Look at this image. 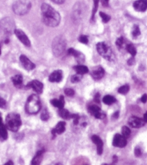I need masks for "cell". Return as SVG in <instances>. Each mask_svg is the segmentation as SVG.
Here are the masks:
<instances>
[{"instance_id": "obj_1", "label": "cell", "mask_w": 147, "mask_h": 165, "mask_svg": "<svg viewBox=\"0 0 147 165\" xmlns=\"http://www.w3.org/2000/svg\"><path fill=\"white\" fill-rule=\"evenodd\" d=\"M42 20L43 23L51 28L57 27L61 21V16L56 10L48 4L43 3L41 5Z\"/></svg>"}, {"instance_id": "obj_2", "label": "cell", "mask_w": 147, "mask_h": 165, "mask_svg": "<svg viewBox=\"0 0 147 165\" xmlns=\"http://www.w3.org/2000/svg\"><path fill=\"white\" fill-rule=\"evenodd\" d=\"M5 125L7 129L12 132H17L22 125L20 115L17 113H9L6 117Z\"/></svg>"}, {"instance_id": "obj_3", "label": "cell", "mask_w": 147, "mask_h": 165, "mask_svg": "<svg viewBox=\"0 0 147 165\" xmlns=\"http://www.w3.org/2000/svg\"><path fill=\"white\" fill-rule=\"evenodd\" d=\"M41 108V102L37 94H32L27 100L25 104V111L28 114H36Z\"/></svg>"}, {"instance_id": "obj_4", "label": "cell", "mask_w": 147, "mask_h": 165, "mask_svg": "<svg viewBox=\"0 0 147 165\" xmlns=\"http://www.w3.org/2000/svg\"><path fill=\"white\" fill-rule=\"evenodd\" d=\"M67 48V40L62 36H59L53 39L52 51L55 56L59 57L65 52Z\"/></svg>"}, {"instance_id": "obj_5", "label": "cell", "mask_w": 147, "mask_h": 165, "mask_svg": "<svg viewBox=\"0 0 147 165\" xmlns=\"http://www.w3.org/2000/svg\"><path fill=\"white\" fill-rule=\"evenodd\" d=\"M14 21L10 17H5L0 20V34L2 36H9L15 30Z\"/></svg>"}, {"instance_id": "obj_6", "label": "cell", "mask_w": 147, "mask_h": 165, "mask_svg": "<svg viewBox=\"0 0 147 165\" xmlns=\"http://www.w3.org/2000/svg\"><path fill=\"white\" fill-rule=\"evenodd\" d=\"M96 48L97 52L101 56L104 58L107 61H113L115 55L112 51V49L108 46H107L104 42H100L96 45Z\"/></svg>"}, {"instance_id": "obj_7", "label": "cell", "mask_w": 147, "mask_h": 165, "mask_svg": "<svg viewBox=\"0 0 147 165\" xmlns=\"http://www.w3.org/2000/svg\"><path fill=\"white\" fill-rule=\"evenodd\" d=\"M31 7L29 0H19L13 5L12 9L15 14L18 15H23L28 13Z\"/></svg>"}, {"instance_id": "obj_8", "label": "cell", "mask_w": 147, "mask_h": 165, "mask_svg": "<svg viewBox=\"0 0 147 165\" xmlns=\"http://www.w3.org/2000/svg\"><path fill=\"white\" fill-rule=\"evenodd\" d=\"M113 145L115 146V147L118 148L125 147V146L127 145V140H126V138L119 133L115 134V136L113 138Z\"/></svg>"}, {"instance_id": "obj_9", "label": "cell", "mask_w": 147, "mask_h": 165, "mask_svg": "<svg viewBox=\"0 0 147 165\" xmlns=\"http://www.w3.org/2000/svg\"><path fill=\"white\" fill-rule=\"evenodd\" d=\"M89 113L97 119H104L106 115L101 110V109L97 106H91L88 108Z\"/></svg>"}, {"instance_id": "obj_10", "label": "cell", "mask_w": 147, "mask_h": 165, "mask_svg": "<svg viewBox=\"0 0 147 165\" xmlns=\"http://www.w3.org/2000/svg\"><path fill=\"white\" fill-rule=\"evenodd\" d=\"M26 86L28 88L33 89L37 94H41L43 90V84L38 80H33L29 82Z\"/></svg>"}, {"instance_id": "obj_11", "label": "cell", "mask_w": 147, "mask_h": 165, "mask_svg": "<svg viewBox=\"0 0 147 165\" xmlns=\"http://www.w3.org/2000/svg\"><path fill=\"white\" fill-rule=\"evenodd\" d=\"M14 33L17 37V38L19 39L20 42L23 43L25 46L28 47L30 46V41L29 40L28 37L26 36V34L22 30H20V29H15Z\"/></svg>"}, {"instance_id": "obj_12", "label": "cell", "mask_w": 147, "mask_h": 165, "mask_svg": "<svg viewBox=\"0 0 147 165\" xmlns=\"http://www.w3.org/2000/svg\"><path fill=\"white\" fill-rule=\"evenodd\" d=\"M145 123H145L144 119H141L136 116L130 117V119L128 120V124L130 125V126L134 128V129L141 128L145 125Z\"/></svg>"}, {"instance_id": "obj_13", "label": "cell", "mask_w": 147, "mask_h": 165, "mask_svg": "<svg viewBox=\"0 0 147 165\" xmlns=\"http://www.w3.org/2000/svg\"><path fill=\"white\" fill-rule=\"evenodd\" d=\"M20 61L21 64L22 65L25 69L28 71H31V70L34 69L36 68V65L33 63L28 57L25 56V55H21L20 57Z\"/></svg>"}, {"instance_id": "obj_14", "label": "cell", "mask_w": 147, "mask_h": 165, "mask_svg": "<svg viewBox=\"0 0 147 165\" xmlns=\"http://www.w3.org/2000/svg\"><path fill=\"white\" fill-rule=\"evenodd\" d=\"M105 75V70L102 67L98 66V67H95L91 71V76L95 80L101 79Z\"/></svg>"}, {"instance_id": "obj_15", "label": "cell", "mask_w": 147, "mask_h": 165, "mask_svg": "<svg viewBox=\"0 0 147 165\" xmlns=\"http://www.w3.org/2000/svg\"><path fill=\"white\" fill-rule=\"evenodd\" d=\"M67 53H68V55L72 56H74V58H75L76 61H77L79 63H83L84 61V60H85V56H84V55L83 54V53L75 50V49H74V48H69L67 51Z\"/></svg>"}, {"instance_id": "obj_16", "label": "cell", "mask_w": 147, "mask_h": 165, "mask_svg": "<svg viewBox=\"0 0 147 165\" xmlns=\"http://www.w3.org/2000/svg\"><path fill=\"white\" fill-rule=\"evenodd\" d=\"M66 130V123L64 121H60L56 124V125L51 130V133L53 136L55 137L56 135L62 134Z\"/></svg>"}, {"instance_id": "obj_17", "label": "cell", "mask_w": 147, "mask_h": 165, "mask_svg": "<svg viewBox=\"0 0 147 165\" xmlns=\"http://www.w3.org/2000/svg\"><path fill=\"white\" fill-rule=\"evenodd\" d=\"M92 141L93 143H94L95 145L97 146V154L99 155H101L103 152V140L100 139V136L97 135L92 136Z\"/></svg>"}, {"instance_id": "obj_18", "label": "cell", "mask_w": 147, "mask_h": 165, "mask_svg": "<svg viewBox=\"0 0 147 165\" xmlns=\"http://www.w3.org/2000/svg\"><path fill=\"white\" fill-rule=\"evenodd\" d=\"M63 79V71L61 70H56L50 74L48 77L49 82H60Z\"/></svg>"}, {"instance_id": "obj_19", "label": "cell", "mask_w": 147, "mask_h": 165, "mask_svg": "<svg viewBox=\"0 0 147 165\" xmlns=\"http://www.w3.org/2000/svg\"><path fill=\"white\" fill-rule=\"evenodd\" d=\"M133 8L138 12H145L147 10V0H137L134 2Z\"/></svg>"}, {"instance_id": "obj_20", "label": "cell", "mask_w": 147, "mask_h": 165, "mask_svg": "<svg viewBox=\"0 0 147 165\" xmlns=\"http://www.w3.org/2000/svg\"><path fill=\"white\" fill-rule=\"evenodd\" d=\"M6 125L3 123L2 117L1 113H0V139L2 141H5L7 139L8 133Z\"/></svg>"}, {"instance_id": "obj_21", "label": "cell", "mask_w": 147, "mask_h": 165, "mask_svg": "<svg viewBox=\"0 0 147 165\" xmlns=\"http://www.w3.org/2000/svg\"><path fill=\"white\" fill-rule=\"evenodd\" d=\"M45 153V150L42 149L37 152L34 157L33 158L32 162H31L30 165H41V162L43 160V154Z\"/></svg>"}, {"instance_id": "obj_22", "label": "cell", "mask_w": 147, "mask_h": 165, "mask_svg": "<svg viewBox=\"0 0 147 165\" xmlns=\"http://www.w3.org/2000/svg\"><path fill=\"white\" fill-rule=\"evenodd\" d=\"M51 103L52 104L53 106L58 108L59 109L64 108V104H65V100H64V96H60L59 100L57 99H53L51 100Z\"/></svg>"}, {"instance_id": "obj_23", "label": "cell", "mask_w": 147, "mask_h": 165, "mask_svg": "<svg viewBox=\"0 0 147 165\" xmlns=\"http://www.w3.org/2000/svg\"><path fill=\"white\" fill-rule=\"evenodd\" d=\"M22 77L20 74H17V75H14V77H12V81L13 83L14 86H16L17 88H21L22 86Z\"/></svg>"}, {"instance_id": "obj_24", "label": "cell", "mask_w": 147, "mask_h": 165, "mask_svg": "<svg viewBox=\"0 0 147 165\" xmlns=\"http://www.w3.org/2000/svg\"><path fill=\"white\" fill-rule=\"evenodd\" d=\"M74 71L76 72V74H81V75H83L84 74H87L89 72V69L86 66L84 65H80L79 64L77 66H75L74 67Z\"/></svg>"}, {"instance_id": "obj_25", "label": "cell", "mask_w": 147, "mask_h": 165, "mask_svg": "<svg viewBox=\"0 0 147 165\" xmlns=\"http://www.w3.org/2000/svg\"><path fill=\"white\" fill-rule=\"evenodd\" d=\"M59 115L60 117H62V118L66 119V120L71 119L72 117V115L71 114V113H70L67 110H66V109H64V108L59 109Z\"/></svg>"}, {"instance_id": "obj_26", "label": "cell", "mask_w": 147, "mask_h": 165, "mask_svg": "<svg viewBox=\"0 0 147 165\" xmlns=\"http://www.w3.org/2000/svg\"><path fill=\"white\" fill-rule=\"evenodd\" d=\"M103 102H104L105 105L110 106V105L116 102V100H115V98H114V97L111 95H105L104 98H103Z\"/></svg>"}, {"instance_id": "obj_27", "label": "cell", "mask_w": 147, "mask_h": 165, "mask_svg": "<svg viewBox=\"0 0 147 165\" xmlns=\"http://www.w3.org/2000/svg\"><path fill=\"white\" fill-rule=\"evenodd\" d=\"M126 51H128V53H130V55L134 57L136 55V53H137V51H136V49L133 44H127L126 46Z\"/></svg>"}, {"instance_id": "obj_28", "label": "cell", "mask_w": 147, "mask_h": 165, "mask_svg": "<svg viewBox=\"0 0 147 165\" xmlns=\"http://www.w3.org/2000/svg\"><path fill=\"white\" fill-rule=\"evenodd\" d=\"M141 35L140 28L137 25H134L133 27V30H132V36L134 38H136Z\"/></svg>"}, {"instance_id": "obj_29", "label": "cell", "mask_w": 147, "mask_h": 165, "mask_svg": "<svg viewBox=\"0 0 147 165\" xmlns=\"http://www.w3.org/2000/svg\"><path fill=\"white\" fill-rule=\"evenodd\" d=\"M130 86L128 84H125V85L121 86V87L118 89V92L121 94H126L129 92Z\"/></svg>"}, {"instance_id": "obj_30", "label": "cell", "mask_w": 147, "mask_h": 165, "mask_svg": "<svg viewBox=\"0 0 147 165\" xmlns=\"http://www.w3.org/2000/svg\"><path fill=\"white\" fill-rule=\"evenodd\" d=\"M99 2H100V0H93V2H94V6H93V9H92V20H93L95 19V14H96L97 10V9H98Z\"/></svg>"}, {"instance_id": "obj_31", "label": "cell", "mask_w": 147, "mask_h": 165, "mask_svg": "<svg viewBox=\"0 0 147 165\" xmlns=\"http://www.w3.org/2000/svg\"><path fill=\"white\" fill-rule=\"evenodd\" d=\"M100 16L101 19H102V20H103V22H104V23H107V22H108L110 20V16L108 15V14L104 13V12H100Z\"/></svg>"}, {"instance_id": "obj_32", "label": "cell", "mask_w": 147, "mask_h": 165, "mask_svg": "<svg viewBox=\"0 0 147 165\" xmlns=\"http://www.w3.org/2000/svg\"><path fill=\"white\" fill-rule=\"evenodd\" d=\"M82 78V75H81V74H76L71 77V82H72V83H77V82L81 81Z\"/></svg>"}, {"instance_id": "obj_33", "label": "cell", "mask_w": 147, "mask_h": 165, "mask_svg": "<svg viewBox=\"0 0 147 165\" xmlns=\"http://www.w3.org/2000/svg\"><path fill=\"white\" fill-rule=\"evenodd\" d=\"M130 130L127 126H123L122 128V135L125 138H128L130 135Z\"/></svg>"}, {"instance_id": "obj_34", "label": "cell", "mask_w": 147, "mask_h": 165, "mask_svg": "<svg viewBox=\"0 0 147 165\" xmlns=\"http://www.w3.org/2000/svg\"><path fill=\"white\" fill-rule=\"evenodd\" d=\"M116 46H118V48L121 49L123 48L124 44H125V39H124L123 37H121V38H118L116 40Z\"/></svg>"}, {"instance_id": "obj_35", "label": "cell", "mask_w": 147, "mask_h": 165, "mask_svg": "<svg viewBox=\"0 0 147 165\" xmlns=\"http://www.w3.org/2000/svg\"><path fill=\"white\" fill-rule=\"evenodd\" d=\"M49 117H50V115H49V113L47 111V110H43V113H41V120H42V121H46L49 119Z\"/></svg>"}, {"instance_id": "obj_36", "label": "cell", "mask_w": 147, "mask_h": 165, "mask_svg": "<svg viewBox=\"0 0 147 165\" xmlns=\"http://www.w3.org/2000/svg\"><path fill=\"white\" fill-rule=\"evenodd\" d=\"M64 93L66 94V95L69 96V97H72L74 95V90H72L71 88H67L65 89V90H64Z\"/></svg>"}, {"instance_id": "obj_37", "label": "cell", "mask_w": 147, "mask_h": 165, "mask_svg": "<svg viewBox=\"0 0 147 165\" xmlns=\"http://www.w3.org/2000/svg\"><path fill=\"white\" fill-rule=\"evenodd\" d=\"M79 42H81V43H84V44H87L88 42H89V40H88L87 36H81L79 38Z\"/></svg>"}, {"instance_id": "obj_38", "label": "cell", "mask_w": 147, "mask_h": 165, "mask_svg": "<svg viewBox=\"0 0 147 165\" xmlns=\"http://www.w3.org/2000/svg\"><path fill=\"white\" fill-rule=\"evenodd\" d=\"M73 118V123L74 125H77L79 121V115L77 114H72V117Z\"/></svg>"}, {"instance_id": "obj_39", "label": "cell", "mask_w": 147, "mask_h": 165, "mask_svg": "<svg viewBox=\"0 0 147 165\" xmlns=\"http://www.w3.org/2000/svg\"><path fill=\"white\" fill-rule=\"evenodd\" d=\"M134 154H135V156H137V157H139V156H141V150L139 147H136L135 150H134Z\"/></svg>"}, {"instance_id": "obj_40", "label": "cell", "mask_w": 147, "mask_h": 165, "mask_svg": "<svg viewBox=\"0 0 147 165\" xmlns=\"http://www.w3.org/2000/svg\"><path fill=\"white\" fill-rule=\"evenodd\" d=\"M6 106H7V102L6 100L2 98H0V108H5Z\"/></svg>"}, {"instance_id": "obj_41", "label": "cell", "mask_w": 147, "mask_h": 165, "mask_svg": "<svg viewBox=\"0 0 147 165\" xmlns=\"http://www.w3.org/2000/svg\"><path fill=\"white\" fill-rule=\"evenodd\" d=\"M141 101L143 103H146L147 102V94H143L141 98Z\"/></svg>"}, {"instance_id": "obj_42", "label": "cell", "mask_w": 147, "mask_h": 165, "mask_svg": "<svg viewBox=\"0 0 147 165\" xmlns=\"http://www.w3.org/2000/svg\"><path fill=\"white\" fill-rule=\"evenodd\" d=\"M100 1L104 7H107L109 5V0H100Z\"/></svg>"}, {"instance_id": "obj_43", "label": "cell", "mask_w": 147, "mask_h": 165, "mask_svg": "<svg viewBox=\"0 0 147 165\" xmlns=\"http://www.w3.org/2000/svg\"><path fill=\"white\" fill-rule=\"evenodd\" d=\"M53 2H54L55 4H58V5H61V4L64 3L65 0H51Z\"/></svg>"}, {"instance_id": "obj_44", "label": "cell", "mask_w": 147, "mask_h": 165, "mask_svg": "<svg viewBox=\"0 0 147 165\" xmlns=\"http://www.w3.org/2000/svg\"><path fill=\"white\" fill-rule=\"evenodd\" d=\"M134 63H135V59H134L133 57L130 58V59L128 61V64L130 65H130H133Z\"/></svg>"}, {"instance_id": "obj_45", "label": "cell", "mask_w": 147, "mask_h": 165, "mask_svg": "<svg viewBox=\"0 0 147 165\" xmlns=\"http://www.w3.org/2000/svg\"><path fill=\"white\" fill-rule=\"evenodd\" d=\"M95 101L96 102H100V94H96L95 96Z\"/></svg>"}, {"instance_id": "obj_46", "label": "cell", "mask_w": 147, "mask_h": 165, "mask_svg": "<svg viewBox=\"0 0 147 165\" xmlns=\"http://www.w3.org/2000/svg\"><path fill=\"white\" fill-rule=\"evenodd\" d=\"M113 164H115V163H116L118 162V157H117V156H113Z\"/></svg>"}, {"instance_id": "obj_47", "label": "cell", "mask_w": 147, "mask_h": 165, "mask_svg": "<svg viewBox=\"0 0 147 165\" xmlns=\"http://www.w3.org/2000/svg\"><path fill=\"white\" fill-rule=\"evenodd\" d=\"M118 116H119V112L115 113L113 114V117H114V118H118Z\"/></svg>"}, {"instance_id": "obj_48", "label": "cell", "mask_w": 147, "mask_h": 165, "mask_svg": "<svg viewBox=\"0 0 147 165\" xmlns=\"http://www.w3.org/2000/svg\"><path fill=\"white\" fill-rule=\"evenodd\" d=\"M144 121H145V123H147V112L145 113V114L144 115Z\"/></svg>"}, {"instance_id": "obj_49", "label": "cell", "mask_w": 147, "mask_h": 165, "mask_svg": "<svg viewBox=\"0 0 147 165\" xmlns=\"http://www.w3.org/2000/svg\"><path fill=\"white\" fill-rule=\"evenodd\" d=\"M4 165H14V163L12 161H8L7 162H6Z\"/></svg>"}, {"instance_id": "obj_50", "label": "cell", "mask_w": 147, "mask_h": 165, "mask_svg": "<svg viewBox=\"0 0 147 165\" xmlns=\"http://www.w3.org/2000/svg\"><path fill=\"white\" fill-rule=\"evenodd\" d=\"M1 53H2V51H1V47H0V55H1Z\"/></svg>"}, {"instance_id": "obj_51", "label": "cell", "mask_w": 147, "mask_h": 165, "mask_svg": "<svg viewBox=\"0 0 147 165\" xmlns=\"http://www.w3.org/2000/svg\"><path fill=\"white\" fill-rule=\"evenodd\" d=\"M102 165H108V164H103Z\"/></svg>"}, {"instance_id": "obj_52", "label": "cell", "mask_w": 147, "mask_h": 165, "mask_svg": "<svg viewBox=\"0 0 147 165\" xmlns=\"http://www.w3.org/2000/svg\"><path fill=\"white\" fill-rule=\"evenodd\" d=\"M56 165H62L61 164H56Z\"/></svg>"}, {"instance_id": "obj_53", "label": "cell", "mask_w": 147, "mask_h": 165, "mask_svg": "<svg viewBox=\"0 0 147 165\" xmlns=\"http://www.w3.org/2000/svg\"><path fill=\"white\" fill-rule=\"evenodd\" d=\"M111 165H115V164H111Z\"/></svg>"}]
</instances>
